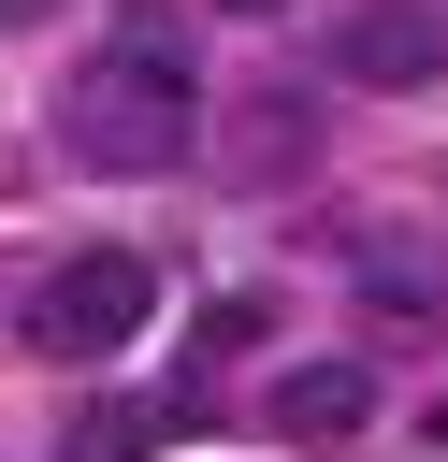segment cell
I'll use <instances>...</instances> for the list:
<instances>
[{
  "instance_id": "cell-1",
  "label": "cell",
  "mask_w": 448,
  "mask_h": 462,
  "mask_svg": "<svg viewBox=\"0 0 448 462\" xmlns=\"http://www.w3.org/2000/svg\"><path fill=\"white\" fill-rule=\"evenodd\" d=\"M72 159H101V173H173L188 144H202V43H188V14H159V0H130L116 29H101V58H87V87H72Z\"/></svg>"
},
{
  "instance_id": "cell-2",
  "label": "cell",
  "mask_w": 448,
  "mask_h": 462,
  "mask_svg": "<svg viewBox=\"0 0 448 462\" xmlns=\"http://www.w3.org/2000/svg\"><path fill=\"white\" fill-rule=\"evenodd\" d=\"M130 332H145V245H87V260H58L29 289V346L43 361H116Z\"/></svg>"
},
{
  "instance_id": "cell-3",
  "label": "cell",
  "mask_w": 448,
  "mask_h": 462,
  "mask_svg": "<svg viewBox=\"0 0 448 462\" xmlns=\"http://www.w3.org/2000/svg\"><path fill=\"white\" fill-rule=\"evenodd\" d=\"M434 58H448L434 0H361V14L332 29V72H347V87H434Z\"/></svg>"
},
{
  "instance_id": "cell-4",
  "label": "cell",
  "mask_w": 448,
  "mask_h": 462,
  "mask_svg": "<svg viewBox=\"0 0 448 462\" xmlns=\"http://www.w3.org/2000/svg\"><path fill=\"white\" fill-rule=\"evenodd\" d=\"M361 419H376V375H361V361H289V375H275V433H289V448H347Z\"/></svg>"
},
{
  "instance_id": "cell-5",
  "label": "cell",
  "mask_w": 448,
  "mask_h": 462,
  "mask_svg": "<svg viewBox=\"0 0 448 462\" xmlns=\"http://www.w3.org/2000/svg\"><path fill=\"white\" fill-rule=\"evenodd\" d=\"M347 274H361V303H376V318H434V303H448V274H434L405 231H361V245H347Z\"/></svg>"
},
{
  "instance_id": "cell-6",
  "label": "cell",
  "mask_w": 448,
  "mask_h": 462,
  "mask_svg": "<svg viewBox=\"0 0 448 462\" xmlns=\"http://www.w3.org/2000/svg\"><path fill=\"white\" fill-rule=\"evenodd\" d=\"M289 159H303V87H260V101L231 116V173H246V188H275Z\"/></svg>"
},
{
  "instance_id": "cell-7",
  "label": "cell",
  "mask_w": 448,
  "mask_h": 462,
  "mask_svg": "<svg viewBox=\"0 0 448 462\" xmlns=\"http://www.w3.org/2000/svg\"><path fill=\"white\" fill-rule=\"evenodd\" d=\"M159 433H173V404H101V419L72 433V462H145Z\"/></svg>"
},
{
  "instance_id": "cell-8",
  "label": "cell",
  "mask_w": 448,
  "mask_h": 462,
  "mask_svg": "<svg viewBox=\"0 0 448 462\" xmlns=\"http://www.w3.org/2000/svg\"><path fill=\"white\" fill-rule=\"evenodd\" d=\"M29 14H58V0H0V29H29Z\"/></svg>"
},
{
  "instance_id": "cell-9",
  "label": "cell",
  "mask_w": 448,
  "mask_h": 462,
  "mask_svg": "<svg viewBox=\"0 0 448 462\" xmlns=\"http://www.w3.org/2000/svg\"><path fill=\"white\" fill-rule=\"evenodd\" d=\"M217 14H275V0H217Z\"/></svg>"
},
{
  "instance_id": "cell-10",
  "label": "cell",
  "mask_w": 448,
  "mask_h": 462,
  "mask_svg": "<svg viewBox=\"0 0 448 462\" xmlns=\"http://www.w3.org/2000/svg\"><path fill=\"white\" fill-rule=\"evenodd\" d=\"M434 448H448V404H434Z\"/></svg>"
}]
</instances>
